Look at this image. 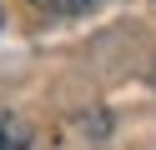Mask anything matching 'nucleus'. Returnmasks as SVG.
Here are the masks:
<instances>
[{
    "label": "nucleus",
    "mask_w": 156,
    "mask_h": 150,
    "mask_svg": "<svg viewBox=\"0 0 156 150\" xmlns=\"http://www.w3.org/2000/svg\"><path fill=\"white\" fill-rule=\"evenodd\" d=\"M30 5H41V10H51V15H86V10H96V5H106V0H30Z\"/></svg>",
    "instance_id": "f03ea898"
},
{
    "label": "nucleus",
    "mask_w": 156,
    "mask_h": 150,
    "mask_svg": "<svg viewBox=\"0 0 156 150\" xmlns=\"http://www.w3.org/2000/svg\"><path fill=\"white\" fill-rule=\"evenodd\" d=\"M30 145H35L30 120H20L15 110H0V150H30Z\"/></svg>",
    "instance_id": "f257e3e1"
}]
</instances>
